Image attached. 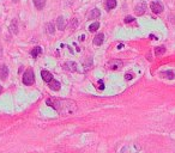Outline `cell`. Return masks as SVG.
<instances>
[{"label":"cell","instance_id":"10","mask_svg":"<svg viewBox=\"0 0 175 153\" xmlns=\"http://www.w3.org/2000/svg\"><path fill=\"white\" fill-rule=\"evenodd\" d=\"M48 86L52 88V90H54V91H59L60 90V86H61V84L58 81V80H55L54 78L48 83Z\"/></svg>","mask_w":175,"mask_h":153},{"label":"cell","instance_id":"9","mask_svg":"<svg viewBox=\"0 0 175 153\" xmlns=\"http://www.w3.org/2000/svg\"><path fill=\"white\" fill-rule=\"evenodd\" d=\"M56 26H58V29L60 30V31H63V30H65L66 29V22H65V19H64V17H58V19H56Z\"/></svg>","mask_w":175,"mask_h":153},{"label":"cell","instance_id":"27","mask_svg":"<svg viewBox=\"0 0 175 153\" xmlns=\"http://www.w3.org/2000/svg\"><path fill=\"white\" fill-rule=\"evenodd\" d=\"M122 47H124V44H122V43H121V44H119V46H118V49H121V48H122Z\"/></svg>","mask_w":175,"mask_h":153},{"label":"cell","instance_id":"23","mask_svg":"<svg viewBox=\"0 0 175 153\" xmlns=\"http://www.w3.org/2000/svg\"><path fill=\"white\" fill-rule=\"evenodd\" d=\"M77 25H78V22H77V19L74 18V19H72V24H71V29L72 30H74L76 28H77Z\"/></svg>","mask_w":175,"mask_h":153},{"label":"cell","instance_id":"3","mask_svg":"<svg viewBox=\"0 0 175 153\" xmlns=\"http://www.w3.org/2000/svg\"><path fill=\"white\" fill-rule=\"evenodd\" d=\"M150 9H151V11H152L154 13H156V15L162 13L163 10H164L162 3H160V1H152V3L150 4Z\"/></svg>","mask_w":175,"mask_h":153},{"label":"cell","instance_id":"24","mask_svg":"<svg viewBox=\"0 0 175 153\" xmlns=\"http://www.w3.org/2000/svg\"><path fill=\"white\" fill-rule=\"evenodd\" d=\"M132 22H134V18L133 17H126L125 18V23H132Z\"/></svg>","mask_w":175,"mask_h":153},{"label":"cell","instance_id":"7","mask_svg":"<svg viewBox=\"0 0 175 153\" xmlns=\"http://www.w3.org/2000/svg\"><path fill=\"white\" fill-rule=\"evenodd\" d=\"M9 77V67L6 65H1L0 66V79L5 80Z\"/></svg>","mask_w":175,"mask_h":153},{"label":"cell","instance_id":"8","mask_svg":"<svg viewBox=\"0 0 175 153\" xmlns=\"http://www.w3.org/2000/svg\"><path fill=\"white\" fill-rule=\"evenodd\" d=\"M122 149H124V151H127V153H138L139 146H137L136 144H131V145L125 146Z\"/></svg>","mask_w":175,"mask_h":153},{"label":"cell","instance_id":"15","mask_svg":"<svg viewBox=\"0 0 175 153\" xmlns=\"http://www.w3.org/2000/svg\"><path fill=\"white\" fill-rule=\"evenodd\" d=\"M100 16H101V12H100L98 9H94V10H91V12L89 13V18H90V19L100 18Z\"/></svg>","mask_w":175,"mask_h":153},{"label":"cell","instance_id":"11","mask_svg":"<svg viewBox=\"0 0 175 153\" xmlns=\"http://www.w3.org/2000/svg\"><path fill=\"white\" fill-rule=\"evenodd\" d=\"M41 77H42V79L48 84L52 79H53V74L49 72V71H46V70H43V71H41Z\"/></svg>","mask_w":175,"mask_h":153},{"label":"cell","instance_id":"12","mask_svg":"<svg viewBox=\"0 0 175 153\" xmlns=\"http://www.w3.org/2000/svg\"><path fill=\"white\" fill-rule=\"evenodd\" d=\"M103 41H104V35L103 34H98L94 38V44L95 46H101L103 43Z\"/></svg>","mask_w":175,"mask_h":153},{"label":"cell","instance_id":"22","mask_svg":"<svg viewBox=\"0 0 175 153\" xmlns=\"http://www.w3.org/2000/svg\"><path fill=\"white\" fill-rule=\"evenodd\" d=\"M10 31L13 34V35H16V34H18V29H17V25H16V22H13L12 24H11V26H10Z\"/></svg>","mask_w":175,"mask_h":153},{"label":"cell","instance_id":"29","mask_svg":"<svg viewBox=\"0 0 175 153\" xmlns=\"http://www.w3.org/2000/svg\"><path fill=\"white\" fill-rule=\"evenodd\" d=\"M1 92H3V86L0 85V94H1Z\"/></svg>","mask_w":175,"mask_h":153},{"label":"cell","instance_id":"28","mask_svg":"<svg viewBox=\"0 0 175 153\" xmlns=\"http://www.w3.org/2000/svg\"><path fill=\"white\" fill-rule=\"evenodd\" d=\"M150 37H151V40H157V38H156L154 35H150Z\"/></svg>","mask_w":175,"mask_h":153},{"label":"cell","instance_id":"5","mask_svg":"<svg viewBox=\"0 0 175 153\" xmlns=\"http://www.w3.org/2000/svg\"><path fill=\"white\" fill-rule=\"evenodd\" d=\"M122 65H124V62L121 60H110L108 62V67L110 70H119L122 67Z\"/></svg>","mask_w":175,"mask_h":153},{"label":"cell","instance_id":"1","mask_svg":"<svg viewBox=\"0 0 175 153\" xmlns=\"http://www.w3.org/2000/svg\"><path fill=\"white\" fill-rule=\"evenodd\" d=\"M47 105L52 107L56 112L63 116L73 115L77 111V103L72 99H60V98H48L46 101Z\"/></svg>","mask_w":175,"mask_h":153},{"label":"cell","instance_id":"30","mask_svg":"<svg viewBox=\"0 0 175 153\" xmlns=\"http://www.w3.org/2000/svg\"><path fill=\"white\" fill-rule=\"evenodd\" d=\"M13 1H18V0H13Z\"/></svg>","mask_w":175,"mask_h":153},{"label":"cell","instance_id":"14","mask_svg":"<svg viewBox=\"0 0 175 153\" xmlns=\"http://www.w3.org/2000/svg\"><path fill=\"white\" fill-rule=\"evenodd\" d=\"M46 33H47L48 35H54L55 28H54V24H53V23H47V24H46Z\"/></svg>","mask_w":175,"mask_h":153},{"label":"cell","instance_id":"19","mask_svg":"<svg viewBox=\"0 0 175 153\" xmlns=\"http://www.w3.org/2000/svg\"><path fill=\"white\" fill-rule=\"evenodd\" d=\"M98 28H100V23L98 22H95V23H93V24L89 25V29H88V30H89L90 33H95Z\"/></svg>","mask_w":175,"mask_h":153},{"label":"cell","instance_id":"26","mask_svg":"<svg viewBox=\"0 0 175 153\" xmlns=\"http://www.w3.org/2000/svg\"><path fill=\"white\" fill-rule=\"evenodd\" d=\"M132 78H133V77H132V74H128V73H127V74L125 75V79H126V80H131Z\"/></svg>","mask_w":175,"mask_h":153},{"label":"cell","instance_id":"6","mask_svg":"<svg viewBox=\"0 0 175 153\" xmlns=\"http://www.w3.org/2000/svg\"><path fill=\"white\" fill-rule=\"evenodd\" d=\"M64 70L69 71V72H76L77 71V64L73 62V61H67L64 65Z\"/></svg>","mask_w":175,"mask_h":153},{"label":"cell","instance_id":"18","mask_svg":"<svg viewBox=\"0 0 175 153\" xmlns=\"http://www.w3.org/2000/svg\"><path fill=\"white\" fill-rule=\"evenodd\" d=\"M41 53H42V48H41V47H35V48H33V50L30 51V54H31L33 57H37Z\"/></svg>","mask_w":175,"mask_h":153},{"label":"cell","instance_id":"2","mask_svg":"<svg viewBox=\"0 0 175 153\" xmlns=\"http://www.w3.org/2000/svg\"><path fill=\"white\" fill-rule=\"evenodd\" d=\"M23 84L24 85H33L35 83V74L33 72V70H26L25 73L23 74Z\"/></svg>","mask_w":175,"mask_h":153},{"label":"cell","instance_id":"20","mask_svg":"<svg viewBox=\"0 0 175 153\" xmlns=\"http://www.w3.org/2000/svg\"><path fill=\"white\" fill-rule=\"evenodd\" d=\"M164 53H166V48H164L163 46L157 47V48L155 49V54H156V55H163Z\"/></svg>","mask_w":175,"mask_h":153},{"label":"cell","instance_id":"21","mask_svg":"<svg viewBox=\"0 0 175 153\" xmlns=\"http://www.w3.org/2000/svg\"><path fill=\"white\" fill-rule=\"evenodd\" d=\"M91 64H93V59H91V57H88V59H86V61L84 62V67H85V71H88V70H89V67L91 66Z\"/></svg>","mask_w":175,"mask_h":153},{"label":"cell","instance_id":"16","mask_svg":"<svg viewBox=\"0 0 175 153\" xmlns=\"http://www.w3.org/2000/svg\"><path fill=\"white\" fill-rule=\"evenodd\" d=\"M34 5L37 10H42L46 5V0H34Z\"/></svg>","mask_w":175,"mask_h":153},{"label":"cell","instance_id":"13","mask_svg":"<svg viewBox=\"0 0 175 153\" xmlns=\"http://www.w3.org/2000/svg\"><path fill=\"white\" fill-rule=\"evenodd\" d=\"M161 74V77H163V78H167V79H174V77H175V73H174V71H164V72H161L160 73Z\"/></svg>","mask_w":175,"mask_h":153},{"label":"cell","instance_id":"17","mask_svg":"<svg viewBox=\"0 0 175 153\" xmlns=\"http://www.w3.org/2000/svg\"><path fill=\"white\" fill-rule=\"evenodd\" d=\"M106 7L107 10H113L116 7V0H107V3H106Z\"/></svg>","mask_w":175,"mask_h":153},{"label":"cell","instance_id":"25","mask_svg":"<svg viewBox=\"0 0 175 153\" xmlns=\"http://www.w3.org/2000/svg\"><path fill=\"white\" fill-rule=\"evenodd\" d=\"M98 85H100L98 87H100L101 90H104V85H103V81H102V80H100V81H98Z\"/></svg>","mask_w":175,"mask_h":153},{"label":"cell","instance_id":"4","mask_svg":"<svg viewBox=\"0 0 175 153\" xmlns=\"http://www.w3.org/2000/svg\"><path fill=\"white\" fill-rule=\"evenodd\" d=\"M147 7H148L147 3H145V1H139V3L136 5V7H134L136 15H138V16L144 15V12H145V10H147Z\"/></svg>","mask_w":175,"mask_h":153}]
</instances>
